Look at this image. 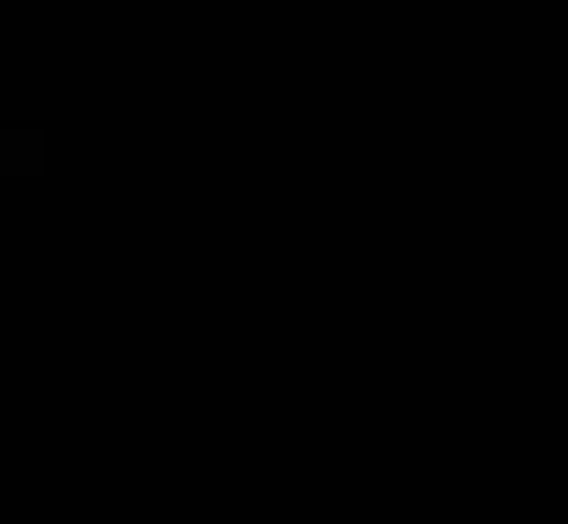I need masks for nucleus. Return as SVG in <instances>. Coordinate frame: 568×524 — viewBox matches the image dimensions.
<instances>
[]
</instances>
